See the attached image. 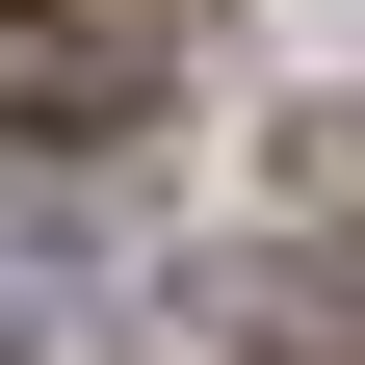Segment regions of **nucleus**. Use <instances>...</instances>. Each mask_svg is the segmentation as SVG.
<instances>
[{
    "instance_id": "nucleus-1",
    "label": "nucleus",
    "mask_w": 365,
    "mask_h": 365,
    "mask_svg": "<svg viewBox=\"0 0 365 365\" xmlns=\"http://www.w3.org/2000/svg\"><path fill=\"white\" fill-rule=\"evenodd\" d=\"M130 26H26V0H0V130H26V157H53V130H130Z\"/></svg>"
}]
</instances>
